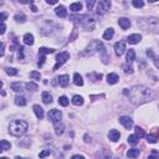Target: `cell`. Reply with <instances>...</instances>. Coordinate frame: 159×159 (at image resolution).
<instances>
[{
  "mask_svg": "<svg viewBox=\"0 0 159 159\" xmlns=\"http://www.w3.org/2000/svg\"><path fill=\"white\" fill-rule=\"evenodd\" d=\"M124 93L127 95L129 101H131L133 104H136V106L148 102L154 97L153 91L145 86H142V85L133 86L129 90H125Z\"/></svg>",
  "mask_w": 159,
  "mask_h": 159,
  "instance_id": "cell-1",
  "label": "cell"
},
{
  "mask_svg": "<svg viewBox=\"0 0 159 159\" xmlns=\"http://www.w3.org/2000/svg\"><path fill=\"white\" fill-rule=\"evenodd\" d=\"M29 128L27 123L23 119H14L9 125V133L15 137H20L26 133Z\"/></svg>",
  "mask_w": 159,
  "mask_h": 159,
  "instance_id": "cell-2",
  "label": "cell"
},
{
  "mask_svg": "<svg viewBox=\"0 0 159 159\" xmlns=\"http://www.w3.org/2000/svg\"><path fill=\"white\" fill-rule=\"evenodd\" d=\"M138 25L147 31L159 34V18H147L138 20Z\"/></svg>",
  "mask_w": 159,
  "mask_h": 159,
  "instance_id": "cell-3",
  "label": "cell"
},
{
  "mask_svg": "<svg viewBox=\"0 0 159 159\" xmlns=\"http://www.w3.org/2000/svg\"><path fill=\"white\" fill-rule=\"evenodd\" d=\"M103 50H104V46H103V44L101 42V41L93 40V41H91L90 45L85 49V51H83L81 55H93V53L103 51Z\"/></svg>",
  "mask_w": 159,
  "mask_h": 159,
  "instance_id": "cell-4",
  "label": "cell"
},
{
  "mask_svg": "<svg viewBox=\"0 0 159 159\" xmlns=\"http://www.w3.org/2000/svg\"><path fill=\"white\" fill-rule=\"evenodd\" d=\"M69 58H70V53H69V52L64 51V52H60V53H58V55L56 56V65L53 66V71L58 70V67H61V66L64 65L65 62L69 60Z\"/></svg>",
  "mask_w": 159,
  "mask_h": 159,
  "instance_id": "cell-5",
  "label": "cell"
},
{
  "mask_svg": "<svg viewBox=\"0 0 159 159\" xmlns=\"http://www.w3.org/2000/svg\"><path fill=\"white\" fill-rule=\"evenodd\" d=\"M82 26L86 29V30H90L92 31L95 29L96 26V21H95V19L92 18V16H87V15H83V19H82Z\"/></svg>",
  "mask_w": 159,
  "mask_h": 159,
  "instance_id": "cell-6",
  "label": "cell"
},
{
  "mask_svg": "<svg viewBox=\"0 0 159 159\" xmlns=\"http://www.w3.org/2000/svg\"><path fill=\"white\" fill-rule=\"evenodd\" d=\"M111 9V1L110 0H99L97 6V14L103 15Z\"/></svg>",
  "mask_w": 159,
  "mask_h": 159,
  "instance_id": "cell-7",
  "label": "cell"
},
{
  "mask_svg": "<svg viewBox=\"0 0 159 159\" xmlns=\"http://www.w3.org/2000/svg\"><path fill=\"white\" fill-rule=\"evenodd\" d=\"M49 119L51 121L52 123L58 122V121L62 119V112L58 110H51L49 112Z\"/></svg>",
  "mask_w": 159,
  "mask_h": 159,
  "instance_id": "cell-8",
  "label": "cell"
},
{
  "mask_svg": "<svg viewBox=\"0 0 159 159\" xmlns=\"http://www.w3.org/2000/svg\"><path fill=\"white\" fill-rule=\"evenodd\" d=\"M125 41H118V42L114 44V52L117 56H122L125 52Z\"/></svg>",
  "mask_w": 159,
  "mask_h": 159,
  "instance_id": "cell-9",
  "label": "cell"
},
{
  "mask_svg": "<svg viewBox=\"0 0 159 159\" xmlns=\"http://www.w3.org/2000/svg\"><path fill=\"white\" fill-rule=\"evenodd\" d=\"M119 123L123 124L127 129H129V128L133 127V121H132V118H129V117H127V116L119 117Z\"/></svg>",
  "mask_w": 159,
  "mask_h": 159,
  "instance_id": "cell-10",
  "label": "cell"
},
{
  "mask_svg": "<svg viewBox=\"0 0 159 159\" xmlns=\"http://www.w3.org/2000/svg\"><path fill=\"white\" fill-rule=\"evenodd\" d=\"M53 127H55V133H56V136H62L64 134V132H65V124L61 122V121H58V122L56 123H53Z\"/></svg>",
  "mask_w": 159,
  "mask_h": 159,
  "instance_id": "cell-11",
  "label": "cell"
},
{
  "mask_svg": "<svg viewBox=\"0 0 159 159\" xmlns=\"http://www.w3.org/2000/svg\"><path fill=\"white\" fill-rule=\"evenodd\" d=\"M140 40H142V35H139V34H133V35H129V36H128V39H127L128 42H129V44H132V45H136V44H138Z\"/></svg>",
  "mask_w": 159,
  "mask_h": 159,
  "instance_id": "cell-12",
  "label": "cell"
},
{
  "mask_svg": "<svg viewBox=\"0 0 159 159\" xmlns=\"http://www.w3.org/2000/svg\"><path fill=\"white\" fill-rule=\"evenodd\" d=\"M108 138H110L112 142H117L121 138V133L117 131V129H112V131H110V133H108Z\"/></svg>",
  "mask_w": 159,
  "mask_h": 159,
  "instance_id": "cell-13",
  "label": "cell"
},
{
  "mask_svg": "<svg viewBox=\"0 0 159 159\" xmlns=\"http://www.w3.org/2000/svg\"><path fill=\"white\" fill-rule=\"evenodd\" d=\"M118 25L123 30H127V29L131 26V21H129V19H127V18H121V19H118Z\"/></svg>",
  "mask_w": 159,
  "mask_h": 159,
  "instance_id": "cell-14",
  "label": "cell"
},
{
  "mask_svg": "<svg viewBox=\"0 0 159 159\" xmlns=\"http://www.w3.org/2000/svg\"><path fill=\"white\" fill-rule=\"evenodd\" d=\"M55 12H56L57 16H60V18H66V16H67V10H66V8L62 6V5L57 6L55 9Z\"/></svg>",
  "mask_w": 159,
  "mask_h": 159,
  "instance_id": "cell-15",
  "label": "cell"
},
{
  "mask_svg": "<svg viewBox=\"0 0 159 159\" xmlns=\"http://www.w3.org/2000/svg\"><path fill=\"white\" fill-rule=\"evenodd\" d=\"M32 110H34V112H35V114H36V117L37 118H40V119H42L44 118V110H42V107H40L39 104H35L34 107H32Z\"/></svg>",
  "mask_w": 159,
  "mask_h": 159,
  "instance_id": "cell-16",
  "label": "cell"
},
{
  "mask_svg": "<svg viewBox=\"0 0 159 159\" xmlns=\"http://www.w3.org/2000/svg\"><path fill=\"white\" fill-rule=\"evenodd\" d=\"M125 60H127V64H132V62L136 60V52H134V50H132V49L128 50V51H127V56H125Z\"/></svg>",
  "mask_w": 159,
  "mask_h": 159,
  "instance_id": "cell-17",
  "label": "cell"
},
{
  "mask_svg": "<svg viewBox=\"0 0 159 159\" xmlns=\"http://www.w3.org/2000/svg\"><path fill=\"white\" fill-rule=\"evenodd\" d=\"M119 81V77L117 73H110L107 76V82L110 83V85H114V83H117Z\"/></svg>",
  "mask_w": 159,
  "mask_h": 159,
  "instance_id": "cell-18",
  "label": "cell"
},
{
  "mask_svg": "<svg viewBox=\"0 0 159 159\" xmlns=\"http://www.w3.org/2000/svg\"><path fill=\"white\" fill-rule=\"evenodd\" d=\"M23 40H24L25 45H29V46L34 45V35H32V34H25Z\"/></svg>",
  "mask_w": 159,
  "mask_h": 159,
  "instance_id": "cell-19",
  "label": "cell"
},
{
  "mask_svg": "<svg viewBox=\"0 0 159 159\" xmlns=\"http://www.w3.org/2000/svg\"><path fill=\"white\" fill-rule=\"evenodd\" d=\"M69 81H70V77L67 75H62V76L58 77V83H60L61 87H66L69 85Z\"/></svg>",
  "mask_w": 159,
  "mask_h": 159,
  "instance_id": "cell-20",
  "label": "cell"
},
{
  "mask_svg": "<svg viewBox=\"0 0 159 159\" xmlns=\"http://www.w3.org/2000/svg\"><path fill=\"white\" fill-rule=\"evenodd\" d=\"M113 35H114V30H113V29H112V27L107 29V30L104 31V34H103V40H112Z\"/></svg>",
  "mask_w": 159,
  "mask_h": 159,
  "instance_id": "cell-21",
  "label": "cell"
},
{
  "mask_svg": "<svg viewBox=\"0 0 159 159\" xmlns=\"http://www.w3.org/2000/svg\"><path fill=\"white\" fill-rule=\"evenodd\" d=\"M11 148V144H10V142H8L5 139H3L1 142H0V150L1 152H5V150H9Z\"/></svg>",
  "mask_w": 159,
  "mask_h": 159,
  "instance_id": "cell-22",
  "label": "cell"
},
{
  "mask_svg": "<svg viewBox=\"0 0 159 159\" xmlns=\"http://www.w3.org/2000/svg\"><path fill=\"white\" fill-rule=\"evenodd\" d=\"M10 87L14 92H21L23 91V83L21 82H12L10 85Z\"/></svg>",
  "mask_w": 159,
  "mask_h": 159,
  "instance_id": "cell-23",
  "label": "cell"
},
{
  "mask_svg": "<svg viewBox=\"0 0 159 159\" xmlns=\"http://www.w3.org/2000/svg\"><path fill=\"white\" fill-rule=\"evenodd\" d=\"M73 83L76 86H83V80H82V76L80 73L73 75Z\"/></svg>",
  "mask_w": 159,
  "mask_h": 159,
  "instance_id": "cell-24",
  "label": "cell"
},
{
  "mask_svg": "<svg viewBox=\"0 0 159 159\" xmlns=\"http://www.w3.org/2000/svg\"><path fill=\"white\" fill-rule=\"evenodd\" d=\"M15 104H18V106H25V104H26V98L21 95L16 96L15 97Z\"/></svg>",
  "mask_w": 159,
  "mask_h": 159,
  "instance_id": "cell-25",
  "label": "cell"
},
{
  "mask_svg": "<svg viewBox=\"0 0 159 159\" xmlns=\"http://www.w3.org/2000/svg\"><path fill=\"white\" fill-rule=\"evenodd\" d=\"M139 149H129L128 152H127V157L128 158H137V157H139Z\"/></svg>",
  "mask_w": 159,
  "mask_h": 159,
  "instance_id": "cell-26",
  "label": "cell"
},
{
  "mask_svg": "<svg viewBox=\"0 0 159 159\" xmlns=\"http://www.w3.org/2000/svg\"><path fill=\"white\" fill-rule=\"evenodd\" d=\"M42 101H44V103H46V104H50L52 102V97H51V95L49 93V92H42Z\"/></svg>",
  "mask_w": 159,
  "mask_h": 159,
  "instance_id": "cell-27",
  "label": "cell"
},
{
  "mask_svg": "<svg viewBox=\"0 0 159 159\" xmlns=\"http://www.w3.org/2000/svg\"><path fill=\"white\" fill-rule=\"evenodd\" d=\"M72 103L75 104V106H82L83 104V98L81 97V96H73V98H72Z\"/></svg>",
  "mask_w": 159,
  "mask_h": 159,
  "instance_id": "cell-28",
  "label": "cell"
},
{
  "mask_svg": "<svg viewBox=\"0 0 159 159\" xmlns=\"http://www.w3.org/2000/svg\"><path fill=\"white\" fill-rule=\"evenodd\" d=\"M55 50L53 49H47V47H40L39 49V55H49V53H53Z\"/></svg>",
  "mask_w": 159,
  "mask_h": 159,
  "instance_id": "cell-29",
  "label": "cell"
},
{
  "mask_svg": "<svg viewBox=\"0 0 159 159\" xmlns=\"http://www.w3.org/2000/svg\"><path fill=\"white\" fill-rule=\"evenodd\" d=\"M128 143L129 144H132V145H136L137 143H138V142H139V137H137L136 134H131V136H129L128 137Z\"/></svg>",
  "mask_w": 159,
  "mask_h": 159,
  "instance_id": "cell-30",
  "label": "cell"
},
{
  "mask_svg": "<svg viewBox=\"0 0 159 159\" xmlns=\"http://www.w3.org/2000/svg\"><path fill=\"white\" fill-rule=\"evenodd\" d=\"M70 9L72 11H75V12H77L80 10H82V4L81 3H73V4H71Z\"/></svg>",
  "mask_w": 159,
  "mask_h": 159,
  "instance_id": "cell-31",
  "label": "cell"
},
{
  "mask_svg": "<svg viewBox=\"0 0 159 159\" xmlns=\"http://www.w3.org/2000/svg\"><path fill=\"white\" fill-rule=\"evenodd\" d=\"M58 103H60L62 107H66V106H69L70 101H69V98L66 97V96H61V97L58 98Z\"/></svg>",
  "mask_w": 159,
  "mask_h": 159,
  "instance_id": "cell-32",
  "label": "cell"
},
{
  "mask_svg": "<svg viewBox=\"0 0 159 159\" xmlns=\"http://www.w3.org/2000/svg\"><path fill=\"white\" fill-rule=\"evenodd\" d=\"M25 87H26L27 91H31V92H34V91L37 90V85L34 83V82H27L26 85H25Z\"/></svg>",
  "mask_w": 159,
  "mask_h": 159,
  "instance_id": "cell-33",
  "label": "cell"
},
{
  "mask_svg": "<svg viewBox=\"0 0 159 159\" xmlns=\"http://www.w3.org/2000/svg\"><path fill=\"white\" fill-rule=\"evenodd\" d=\"M147 140H148V143H157L158 142V134H148Z\"/></svg>",
  "mask_w": 159,
  "mask_h": 159,
  "instance_id": "cell-34",
  "label": "cell"
},
{
  "mask_svg": "<svg viewBox=\"0 0 159 159\" xmlns=\"http://www.w3.org/2000/svg\"><path fill=\"white\" fill-rule=\"evenodd\" d=\"M14 19H15L18 23H25V21H26V16H25L24 14H16V15L14 16Z\"/></svg>",
  "mask_w": 159,
  "mask_h": 159,
  "instance_id": "cell-35",
  "label": "cell"
},
{
  "mask_svg": "<svg viewBox=\"0 0 159 159\" xmlns=\"http://www.w3.org/2000/svg\"><path fill=\"white\" fill-rule=\"evenodd\" d=\"M132 4H133V6H134V8H137V9L144 6V1H143V0H132Z\"/></svg>",
  "mask_w": 159,
  "mask_h": 159,
  "instance_id": "cell-36",
  "label": "cell"
},
{
  "mask_svg": "<svg viewBox=\"0 0 159 159\" xmlns=\"http://www.w3.org/2000/svg\"><path fill=\"white\" fill-rule=\"evenodd\" d=\"M134 132H136V136H137V137H139V138L145 137V133H144V131H143V129H142L140 127H136V128H134Z\"/></svg>",
  "mask_w": 159,
  "mask_h": 159,
  "instance_id": "cell-37",
  "label": "cell"
},
{
  "mask_svg": "<svg viewBox=\"0 0 159 159\" xmlns=\"http://www.w3.org/2000/svg\"><path fill=\"white\" fill-rule=\"evenodd\" d=\"M122 67H123L124 72L127 73V75H132V73H133V69H132L131 64H125V65H123V66H122Z\"/></svg>",
  "mask_w": 159,
  "mask_h": 159,
  "instance_id": "cell-38",
  "label": "cell"
},
{
  "mask_svg": "<svg viewBox=\"0 0 159 159\" xmlns=\"http://www.w3.org/2000/svg\"><path fill=\"white\" fill-rule=\"evenodd\" d=\"M5 71L9 76H16V75H18V70L14 67H8V69H5Z\"/></svg>",
  "mask_w": 159,
  "mask_h": 159,
  "instance_id": "cell-39",
  "label": "cell"
},
{
  "mask_svg": "<svg viewBox=\"0 0 159 159\" xmlns=\"http://www.w3.org/2000/svg\"><path fill=\"white\" fill-rule=\"evenodd\" d=\"M30 77L32 80H36V81H40V80H41V75L39 72H36V71H32V72L30 73Z\"/></svg>",
  "mask_w": 159,
  "mask_h": 159,
  "instance_id": "cell-40",
  "label": "cell"
},
{
  "mask_svg": "<svg viewBox=\"0 0 159 159\" xmlns=\"http://www.w3.org/2000/svg\"><path fill=\"white\" fill-rule=\"evenodd\" d=\"M95 3H96V0H86V6H87V9H88V10H92V9H93Z\"/></svg>",
  "mask_w": 159,
  "mask_h": 159,
  "instance_id": "cell-41",
  "label": "cell"
},
{
  "mask_svg": "<svg viewBox=\"0 0 159 159\" xmlns=\"http://www.w3.org/2000/svg\"><path fill=\"white\" fill-rule=\"evenodd\" d=\"M18 57H19V60H24V47L23 46H20L18 49Z\"/></svg>",
  "mask_w": 159,
  "mask_h": 159,
  "instance_id": "cell-42",
  "label": "cell"
},
{
  "mask_svg": "<svg viewBox=\"0 0 159 159\" xmlns=\"http://www.w3.org/2000/svg\"><path fill=\"white\" fill-rule=\"evenodd\" d=\"M45 60H46V58H45V55H40V58H39V62H37V65H39L40 67H41V66L45 64Z\"/></svg>",
  "mask_w": 159,
  "mask_h": 159,
  "instance_id": "cell-43",
  "label": "cell"
},
{
  "mask_svg": "<svg viewBox=\"0 0 159 159\" xmlns=\"http://www.w3.org/2000/svg\"><path fill=\"white\" fill-rule=\"evenodd\" d=\"M40 158H45V157H47V156H50V150L49 149H46V150H42V152H41L40 154Z\"/></svg>",
  "mask_w": 159,
  "mask_h": 159,
  "instance_id": "cell-44",
  "label": "cell"
},
{
  "mask_svg": "<svg viewBox=\"0 0 159 159\" xmlns=\"http://www.w3.org/2000/svg\"><path fill=\"white\" fill-rule=\"evenodd\" d=\"M5 30H6V26H5V24H1V30H0V34H1V35H4V34H5Z\"/></svg>",
  "mask_w": 159,
  "mask_h": 159,
  "instance_id": "cell-45",
  "label": "cell"
},
{
  "mask_svg": "<svg viewBox=\"0 0 159 159\" xmlns=\"http://www.w3.org/2000/svg\"><path fill=\"white\" fill-rule=\"evenodd\" d=\"M83 139H85L86 143H90V142H91V137H90L88 134H85V137H83Z\"/></svg>",
  "mask_w": 159,
  "mask_h": 159,
  "instance_id": "cell-46",
  "label": "cell"
},
{
  "mask_svg": "<svg viewBox=\"0 0 159 159\" xmlns=\"http://www.w3.org/2000/svg\"><path fill=\"white\" fill-rule=\"evenodd\" d=\"M58 0H46V3L50 4V5H53V4H56Z\"/></svg>",
  "mask_w": 159,
  "mask_h": 159,
  "instance_id": "cell-47",
  "label": "cell"
},
{
  "mask_svg": "<svg viewBox=\"0 0 159 159\" xmlns=\"http://www.w3.org/2000/svg\"><path fill=\"white\" fill-rule=\"evenodd\" d=\"M154 65L159 69V57H154Z\"/></svg>",
  "mask_w": 159,
  "mask_h": 159,
  "instance_id": "cell-48",
  "label": "cell"
},
{
  "mask_svg": "<svg viewBox=\"0 0 159 159\" xmlns=\"http://www.w3.org/2000/svg\"><path fill=\"white\" fill-rule=\"evenodd\" d=\"M5 19H6V14H5V12H1V21L4 23V21H5Z\"/></svg>",
  "mask_w": 159,
  "mask_h": 159,
  "instance_id": "cell-49",
  "label": "cell"
},
{
  "mask_svg": "<svg viewBox=\"0 0 159 159\" xmlns=\"http://www.w3.org/2000/svg\"><path fill=\"white\" fill-rule=\"evenodd\" d=\"M147 55H148V56H150V57H154L152 50H148V51H147Z\"/></svg>",
  "mask_w": 159,
  "mask_h": 159,
  "instance_id": "cell-50",
  "label": "cell"
},
{
  "mask_svg": "<svg viewBox=\"0 0 159 159\" xmlns=\"http://www.w3.org/2000/svg\"><path fill=\"white\" fill-rule=\"evenodd\" d=\"M72 158H73V159H77V158H80V159H83L85 157H83V156H80V154H76V156H73Z\"/></svg>",
  "mask_w": 159,
  "mask_h": 159,
  "instance_id": "cell-51",
  "label": "cell"
},
{
  "mask_svg": "<svg viewBox=\"0 0 159 159\" xmlns=\"http://www.w3.org/2000/svg\"><path fill=\"white\" fill-rule=\"evenodd\" d=\"M4 49H5V45H4V42L1 44V56H4Z\"/></svg>",
  "mask_w": 159,
  "mask_h": 159,
  "instance_id": "cell-52",
  "label": "cell"
},
{
  "mask_svg": "<svg viewBox=\"0 0 159 159\" xmlns=\"http://www.w3.org/2000/svg\"><path fill=\"white\" fill-rule=\"evenodd\" d=\"M19 3H21V4H29V0H19Z\"/></svg>",
  "mask_w": 159,
  "mask_h": 159,
  "instance_id": "cell-53",
  "label": "cell"
},
{
  "mask_svg": "<svg viewBox=\"0 0 159 159\" xmlns=\"http://www.w3.org/2000/svg\"><path fill=\"white\" fill-rule=\"evenodd\" d=\"M31 10H32V11H34V12H36V11H37V9H36V6H35V5H31Z\"/></svg>",
  "mask_w": 159,
  "mask_h": 159,
  "instance_id": "cell-54",
  "label": "cell"
},
{
  "mask_svg": "<svg viewBox=\"0 0 159 159\" xmlns=\"http://www.w3.org/2000/svg\"><path fill=\"white\" fill-rule=\"evenodd\" d=\"M150 3H156V1H158V0H149Z\"/></svg>",
  "mask_w": 159,
  "mask_h": 159,
  "instance_id": "cell-55",
  "label": "cell"
}]
</instances>
